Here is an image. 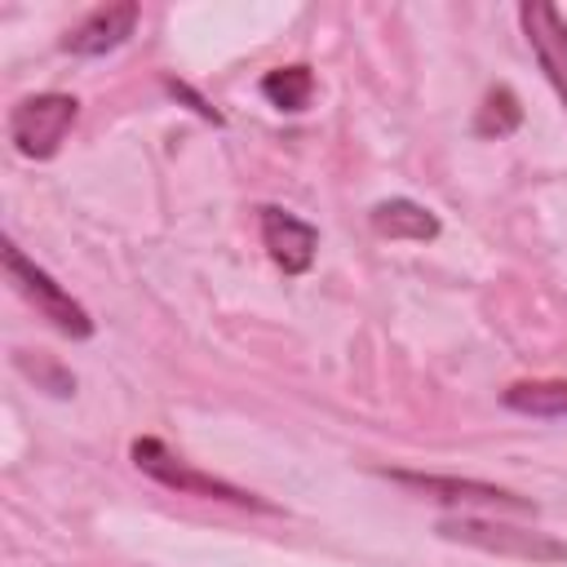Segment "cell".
<instances>
[{"label": "cell", "instance_id": "6da1fadb", "mask_svg": "<svg viewBox=\"0 0 567 567\" xmlns=\"http://www.w3.org/2000/svg\"><path fill=\"white\" fill-rule=\"evenodd\" d=\"M443 540H461L474 549H487L496 558H523V563H567V540L536 532V527H514V523H492L474 514H452L439 523Z\"/></svg>", "mask_w": 567, "mask_h": 567}, {"label": "cell", "instance_id": "7a4b0ae2", "mask_svg": "<svg viewBox=\"0 0 567 567\" xmlns=\"http://www.w3.org/2000/svg\"><path fill=\"white\" fill-rule=\"evenodd\" d=\"M128 456H133V465L142 474H151L155 483H164V487H173L182 496H208V501H226V505H244V509H275L270 501H261V496H252V492H244V487H235V483H226L217 474L195 470L190 461H182L168 443H159L151 434L146 439H133Z\"/></svg>", "mask_w": 567, "mask_h": 567}, {"label": "cell", "instance_id": "3957f363", "mask_svg": "<svg viewBox=\"0 0 567 567\" xmlns=\"http://www.w3.org/2000/svg\"><path fill=\"white\" fill-rule=\"evenodd\" d=\"M4 275H9V284L18 288V297L31 301L35 315L49 319L62 337H75V341L93 337V319H89V310H84V306H80V301H75L49 270H40L18 244H4Z\"/></svg>", "mask_w": 567, "mask_h": 567}, {"label": "cell", "instance_id": "277c9868", "mask_svg": "<svg viewBox=\"0 0 567 567\" xmlns=\"http://www.w3.org/2000/svg\"><path fill=\"white\" fill-rule=\"evenodd\" d=\"M75 120L80 102L71 93H31L9 111V142L27 159H53Z\"/></svg>", "mask_w": 567, "mask_h": 567}, {"label": "cell", "instance_id": "5b68a950", "mask_svg": "<svg viewBox=\"0 0 567 567\" xmlns=\"http://www.w3.org/2000/svg\"><path fill=\"white\" fill-rule=\"evenodd\" d=\"M381 474L399 487H412V492L447 501V505H483V509H496V514H536V501H527L518 492H505L496 483L452 478V474H412V470H381Z\"/></svg>", "mask_w": 567, "mask_h": 567}, {"label": "cell", "instance_id": "8992f818", "mask_svg": "<svg viewBox=\"0 0 567 567\" xmlns=\"http://www.w3.org/2000/svg\"><path fill=\"white\" fill-rule=\"evenodd\" d=\"M518 22H523V35H527L545 80L554 84L558 102L567 106V22H563V13L549 0H523Z\"/></svg>", "mask_w": 567, "mask_h": 567}, {"label": "cell", "instance_id": "52a82bcc", "mask_svg": "<svg viewBox=\"0 0 567 567\" xmlns=\"http://www.w3.org/2000/svg\"><path fill=\"white\" fill-rule=\"evenodd\" d=\"M257 221H261V244L270 252V261L284 270V275H306L315 266V252H319V230L310 221H301L297 213L288 208H257Z\"/></svg>", "mask_w": 567, "mask_h": 567}, {"label": "cell", "instance_id": "ba28073f", "mask_svg": "<svg viewBox=\"0 0 567 567\" xmlns=\"http://www.w3.org/2000/svg\"><path fill=\"white\" fill-rule=\"evenodd\" d=\"M137 27V4L133 0H120V4H97L93 13H84L66 35H62V49L75 53V58H102L111 49H120Z\"/></svg>", "mask_w": 567, "mask_h": 567}, {"label": "cell", "instance_id": "9c48e42d", "mask_svg": "<svg viewBox=\"0 0 567 567\" xmlns=\"http://www.w3.org/2000/svg\"><path fill=\"white\" fill-rule=\"evenodd\" d=\"M368 221H372V230L381 235V239H412V244H430V239H439V217L425 208V204H416V199H381V204H372V213H368Z\"/></svg>", "mask_w": 567, "mask_h": 567}, {"label": "cell", "instance_id": "30bf717a", "mask_svg": "<svg viewBox=\"0 0 567 567\" xmlns=\"http://www.w3.org/2000/svg\"><path fill=\"white\" fill-rule=\"evenodd\" d=\"M501 403L523 416H554L567 421V381H514Z\"/></svg>", "mask_w": 567, "mask_h": 567}, {"label": "cell", "instance_id": "8fae6325", "mask_svg": "<svg viewBox=\"0 0 567 567\" xmlns=\"http://www.w3.org/2000/svg\"><path fill=\"white\" fill-rule=\"evenodd\" d=\"M310 93H315V71L306 62H292V66H275L261 75V97L288 115L306 111L310 106Z\"/></svg>", "mask_w": 567, "mask_h": 567}, {"label": "cell", "instance_id": "7c38bea8", "mask_svg": "<svg viewBox=\"0 0 567 567\" xmlns=\"http://www.w3.org/2000/svg\"><path fill=\"white\" fill-rule=\"evenodd\" d=\"M518 124H523V106H518L514 89H509V84H492V89L483 93L478 111H474V133L501 142V137H509Z\"/></svg>", "mask_w": 567, "mask_h": 567}, {"label": "cell", "instance_id": "4fadbf2b", "mask_svg": "<svg viewBox=\"0 0 567 567\" xmlns=\"http://www.w3.org/2000/svg\"><path fill=\"white\" fill-rule=\"evenodd\" d=\"M168 93H173V97H186V102H190V111H199L204 120H213V124H221V115H217V111H213V106H208V102H204L199 93H190L186 84H177V80H168Z\"/></svg>", "mask_w": 567, "mask_h": 567}]
</instances>
